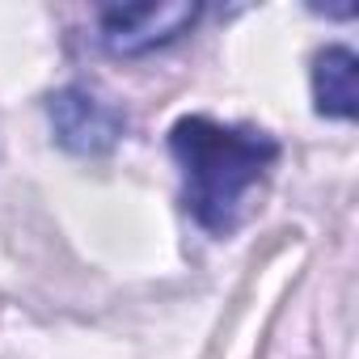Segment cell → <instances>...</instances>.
<instances>
[{
  "label": "cell",
  "mask_w": 359,
  "mask_h": 359,
  "mask_svg": "<svg viewBox=\"0 0 359 359\" xmlns=\"http://www.w3.org/2000/svg\"><path fill=\"white\" fill-rule=\"evenodd\" d=\"M169 152L182 173V203L212 237H233L266 187L283 148L271 131L187 114L169 131Z\"/></svg>",
  "instance_id": "obj_1"
},
{
  "label": "cell",
  "mask_w": 359,
  "mask_h": 359,
  "mask_svg": "<svg viewBox=\"0 0 359 359\" xmlns=\"http://www.w3.org/2000/svg\"><path fill=\"white\" fill-rule=\"evenodd\" d=\"M47 118L55 131V144L72 156H110L123 135H127V118L118 106L102 102L93 89L85 85H64L47 97Z\"/></svg>",
  "instance_id": "obj_3"
},
{
  "label": "cell",
  "mask_w": 359,
  "mask_h": 359,
  "mask_svg": "<svg viewBox=\"0 0 359 359\" xmlns=\"http://www.w3.org/2000/svg\"><path fill=\"white\" fill-rule=\"evenodd\" d=\"M203 18L199 5L191 0H148V5H118V9H102L97 18V39L110 55L118 60H135L148 51H161L169 43H177L182 34L195 30V22Z\"/></svg>",
  "instance_id": "obj_2"
},
{
  "label": "cell",
  "mask_w": 359,
  "mask_h": 359,
  "mask_svg": "<svg viewBox=\"0 0 359 359\" xmlns=\"http://www.w3.org/2000/svg\"><path fill=\"white\" fill-rule=\"evenodd\" d=\"M355 76H359V60L351 47H321L313 55V106L321 118H355Z\"/></svg>",
  "instance_id": "obj_4"
}]
</instances>
